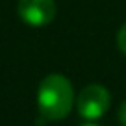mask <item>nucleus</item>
<instances>
[{
    "instance_id": "f257e3e1",
    "label": "nucleus",
    "mask_w": 126,
    "mask_h": 126,
    "mask_svg": "<svg viewBox=\"0 0 126 126\" xmlns=\"http://www.w3.org/2000/svg\"><path fill=\"white\" fill-rule=\"evenodd\" d=\"M74 104V91L63 74H48L37 89V108L43 119L59 121L67 117Z\"/></svg>"
},
{
    "instance_id": "f03ea898",
    "label": "nucleus",
    "mask_w": 126,
    "mask_h": 126,
    "mask_svg": "<svg viewBox=\"0 0 126 126\" xmlns=\"http://www.w3.org/2000/svg\"><path fill=\"white\" fill-rule=\"evenodd\" d=\"M110 102L111 96L106 87L100 83H89L80 91L76 98V108L85 121H96L108 111Z\"/></svg>"
},
{
    "instance_id": "7ed1b4c3",
    "label": "nucleus",
    "mask_w": 126,
    "mask_h": 126,
    "mask_svg": "<svg viewBox=\"0 0 126 126\" xmlns=\"http://www.w3.org/2000/svg\"><path fill=\"white\" fill-rule=\"evenodd\" d=\"M19 17L28 26H47L56 17V2L54 0H20Z\"/></svg>"
},
{
    "instance_id": "20e7f679",
    "label": "nucleus",
    "mask_w": 126,
    "mask_h": 126,
    "mask_svg": "<svg viewBox=\"0 0 126 126\" xmlns=\"http://www.w3.org/2000/svg\"><path fill=\"white\" fill-rule=\"evenodd\" d=\"M117 47H119V50H121L122 54H126V24L117 33Z\"/></svg>"
},
{
    "instance_id": "39448f33",
    "label": "nucleus",
    "mask_w": 126,
    "mask_h": 126,
    "mask_svg": "<svg viewBox=\"0 0 126 126\" xmlns=\"http://www.w3.org/2000/svg\"><path fill=\"white\" fill-rule=\"evenodd\" d=\"M119 122H121V126H126V100L119 108Z\"/></svg>"
},
{
    "instance_id": "423d86ee",
    "label": "nucleus",
    "mask_w": 126,
    "mask_h": 126,
    "mask_svg": "<svg viewBox=\"0 0 126 126\" xmlns=\"http://www.w3.org/2000/svg\"><path fill=\"white\" fill-rule=\"evenodd\" d=\"M83 126H98V124H83Z\"/></svg>"
}]
</instances>
